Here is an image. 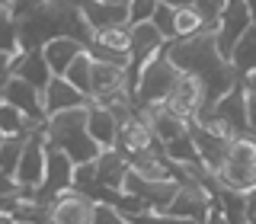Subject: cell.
Returning <instances> with one entry per match:
<instances>
[{"instance_id": "8", "label": "cell", "mask_w": 256, "mask_h": 224, "mask_svg": "<svg viewBox=\"0 0 256 224\" xmlns=\"http://www.w3.org/2000/svg\"><path fill=\"white\" fill-rule=\"evenodd\" d=\"M16 186L22 192H38L45 182V128L38 134L26 138V150L20 157V166L13 173Z\"/></svg>"}, {"instance_id": "21", "label": "cell", "mask_w": 256, "mask_h": 224, "mask_svg": "<svg viewBox=\"0 0 256 224\" xmlns=\"http://www.w3.org/2000/svg\"><path fill=\"white\" fill-rule=\"evenodd\" d=\"M164 157L170 160V164H176V166H186V164H202V160H198L196 144H192L189 128L180 134V138H173V141H166V144H164Z\"/></svg>"}, {"instance_id": "5", "label": "cell", "mask_w": 256, "mask_h": 224, "mask_svg": "<svg viewBox=\"0 0 256 224\" xmlns=\"http://www.w3.org/2000/svg\"><path fill=\"white\" fill-rule=\"evenodd\" d=\"M180 84V70L170 64L164 52L157 54L154 61L138 74V84H134V93H132V102L134 106H150V102H164L166 96L173 93V86Z\"/></svg>"}, {"instance_id": "39", "label": "cell", "mask_w": 256, "mask_h": 224, "mask_svg": "<svg viewBox=\"0 0 256 224\" xmlns=\"http://www.w3.org/2000/svg\"><path fill=\"white\" fill-rule=\"evenodd\" d=\"M20 198H22V192L20 196H0V214H13L16 205H20Z\"/></svg>"}, {"instance_id": "24", "label": "cell", "mask_w": 256, "mask_h": 224, "mask_svg": "<svg viewBox=\"0 0 256 224\" xmlns=\"http://www.w3.org/2000/svg\"><path fill=\"white\" fill-rule=\"evenodd\" d=\"M52 208L54 205L36 202V198H20V205L13 212V221L16 224H52Z\"/></svg>"}, {"instance_id": "40", "label": "cell", "mask_w": 256, "mask_h": 224, "mask_svg": "<svg viewBox=\"0 0 256 224\" xmlns=\"http://www.w3.org/2000/svg\"><path fill=\"white\" fill-rule=\"evenodd\" d=\"M10 68H13V58L0 54V80H10Z\"/></svg>"}, {"instance_id": "9", "label": "cell", "mask_w": 256, "mask_h": 224, "mask_svg": "<svg viewBox=\"0 0 256 224\" xmlns=\"http://www.w3.org/2000/svg\"><path fill=\"white\" fill-rule=\"evenodd\" d=\"M84 20L90 32H109V29H128V10H132V0H90V4H80Z\"/></svg>"}, {"instance_id": "12", "label": "cell", "mask_w": 256, "mask_h": 224, "mask_svg": "<svg viewBox=\"0 0 256 224\" xmlns=\"http://www.w3.org/2000/svg\"><path fill=\"white\" fill-rule=\"evenodd\" d=\"M212 116L221 125H228L234 132V138H250L246 134V90H244V84H237L230 93H224Z\"/></svg>"}, {"instance_id": "3", "label": "cell", "mask_w": 256, "mask_h": 224, "mask_svg": "<svg viewBox=\"0 0 256 224\" xmlns=\"http://www.w3.org/2000/svg\"><path fill=\"white\" fill-rule=\"evenodd\" d=\"M45 148H54L61 154H68L74 160V166L90 164V160L100 157V148L93 144L90 132H86V106L48 118L45 122Z\"/></svg>"}, {"instance_id": "45", "label": "cell", "mask_w": 256, "mask_h": 224, "mask_svg": "<svg viewBox=\"0 0 256 224\" xmlns=\"http://www.w3.org/2000/svg\"><path fill=\"white\" fill-rule=\"evenodd\" d=\"M0 141H4V138H0Z\"/></svg>"}, {"instance_id": "29", "label": "cell", "mask_w": 256, "mask_h": 224, "mask_svg": "<svg viewBox=\"0 0 256 224\" xmlns=\"http://www.w3.org/2000/svg\"><path fill=\"white\" fill-rule=\"evenodd\" d=\"M22 150H26V138H6V141H0V170L13 176L16 166H20Z\"/></svg>"}, {"instance_id": "13", "label": "cell", "mask_w": 256, "mask_h": 224, "mask_svg": "<svg viewBox=\"0 0 256 224\" xmlns=\"http://www.w3.org/2000/svg\"><path fill=\"white\" fill-rule=\"evenodd\" d=\"M93 208H96V202L80 196L77 189H70L54 198L52 224H93Z\"/></svg>"}, {"instance_id": "25", "label": "cell", "mask_w": 256, "mask_h": 224, "mask_svg": "<svg viewBox=\"0 0 256 224\" xmlns=\"http://www.w3.org/2000/svg\"><path fill=\"white\" fill-rule=\"evenodd\" d=\"M0 54H6V58L20 54V36H16L10 4H0Z\"/></svg>"}, {"instance_id": "41", "label": "cell", "mask_w": 256, "mask_h": 224, "mask_svg": "<svg viewBox=\"0 0 256 224\" xmlns=\"http://www.w3.org/2000/svg\"><path fill=\"white\" fill-rule=\"evenodd\" d=\"M205 224H228L224 221V214H221V208L218 205H212V212H208V221Z\"/></svg>"}, {"instance_id": "36", "label": "cell", "mask_w": 256, "mask_h": 224, "mask_svg": "<svg viewBox=\"0 0 256 224\" xmlns=\"http://www.w3.org/2000/svg\"><path fill=\"white\" fill-rule=\"evenodd\" d=\"M246 134L256 141V93H246Z\"/></svg>"}, {"instance_id": "44", "label": "cell", "mask_w": 256, "mask_h": 224, "mask_svg": "<svg viewBox=\"0 0 256 224\" xmlns=\"http://www.w3.org/2000/svg\"><path fill=\"white\" fill-rule=\"evenodd\" d=\"M4 84H6V80H0V102H4Z\"/></svg>"}, {"instance_id": "32", "label": "cell", "mask_w": 256, "mask_h": 224, "mask_svg": "<svg viewBox=\"0 0 256 224\" xmlns=\"http://www.w3.org/2000/svg\"><path fill=\"white\" fill-rule=\"evenodd\" d=\"M128 42H132V32L128 29H109V32H96L93 36V45L118 52V54H128Z\"/></svg>"}, {"instance_id": "7", "label": "cell", "mask_w": 256, "mask_h": 224, "mask_svg": "<svg viewBox=\"0 0 256 224\" xmlns=\"http://www.w3.org/2000/svg\"><path fill=\"white\" fill-rule=\"evenodd\" d=\"M250 26L253 22H250V13H246L244 0H228V4H224V13H221V22H218V29H214V48H218V54L228 64H230V54H234L237 42L246 36Z\"/></svg>"}, {"instance_id": "42", "label": "cell", "mask_w": 256, "mask_h": 224, "mask_svg": "<svg viewBox=\"0 0 256 224\" xmlns=\"http://www.w3.org/2000/svg\"><path fill=\"white\" fill-rule=\"evenodd\" d=\"M244 90H246V93H256V74H250V77L244 80Z\"/></svg>"}, {"instance_id": "14", "label": "cell", "mask_w": 256, "mask_h": 224, "mask_svg": "<svg viewBox=\"0 0 256 224\" xmlns=\"http://www.w3.org/2000/svg\"><path fill=\"white\" fill-rule=\"evenodd\" d=\"M42 102H45V118H52V116H61V112H70V109H84L90 100L80 96L64 77H52V84L42 93Z\"/></svg>"}, {"instance_id": "23", "label": "cell", "mask_w": 256, "mask_h": 224, "mask_svg": "<svg viewBox=\"0 0 256 224\" xmlns=\"http://www.w3.org/2000/svg\"><path fill=\"white\" fill-rule=\"evenodd\" d=\"M214 205L221 208L228 224H246V208H244V192H230V189H218Z\"/></svg>"}, {"instance_id": "10", "label": "cell", "mask_w": 256, "mask_h": 224, "mask_svg": "<svg viewBox=\"0 0 256 224\" xmlns=\"http://www.w3.org/2000/svg\"><path fill=\"white\" fill-rule=\"evenodd\" d=\"M4 102H6V106H13L22 118H32V122H48V118H45L42 93H38L36 86L22 84V80H16V77H10L4 84Z\"/></svg>"}, {"instance_id": "22", "label": "cell", "mask_w": 256, "mask_h": 224, "mask_svg": "<svg viewBox=\"0 0 256 224\" xmlns=\"http://www.w3.org/2000/svg\"><path fill=\"white\" fill-rule=\"evenodd\" d=\"M64 80H68L70 86L80 93V96H86L90 100V84H93V58L90 54H77L74 58V64L68 68V74H64Z\"/></svg>"}, {"instance_id": "20", "label": "cell", "mask_w": 256, "mask_h": 224, "mask_svg": "<svg viewBox=\"0 0 256 224\" xmlns=\"http://www.w3.org/2000/svg\"><path fill=\"white\" fill-rule=\"evenodd\" d=\"M230 68L240 80H246L250 74H256V26L246 29V36L237 42L234 54H230Z\"/></svg>"}, {"instance_id": "4", "label": "cell", "mask_w": 256, "mask_h": 224, "mask_svg": "<svg viewBox=\"0 0 256 224\" xmlns=\"http://www.w3.org/2000/svg\"><path fill=\"white\" fill-rule=\"evenodd\" d=\"M214 182H218L221 189H230V192L256 189V141H250V138L230 141L228 160H224V166L214 173Z\"/></svg>"}, {"instance_id": "11", "label": "cell", "mask_w": 256, "mask_h": 224, "mask_svg": "<svg viewBox=\"0 0 256 224\" xmlns=\"http://www.w3.org/2000/svg\"><path fill=\"white\" fill-rule=\"evenodd\" d=\"M116 150L132 160V157H138V154L164 150V144H160L154 138V132H150V128L144 125L138 116H134V118H128L125 125H118V144H116Z\"/></svg>"}, {"instance_id": "35", "label": "cell", "mask_w": 256, "mask_h": 224, "mask_svg": "<svg viewBox=\"0 0 256 224\" xmlns=\"http://www.w3.org/2000/svg\"><path fill=\"white\" fill-rule=\"evenodd\" d=\"M93 224H125V218L112 205H96L93 208Z\"/></svg>"}, {"instance_id": "33", "label": "cell", "mask_w": 256, "mask_h": 224, "mask_svg": "<svg viewBox=\"0 0 256 224\" xmlns=\"http://www.w3.org/2000/svg\"><path fill=\"white\" fill-rule=\"evenodd\" d=\"M154 10H157L154 0H132V10H128V29L150 22V20H154Z\"/></svg>"}, {"instance_id": "6", "label": "cell", "mask_w": 256, "mask_h": 224, "mask_svg": "<svg viewBox=\"0 0 256 224\" xmlns=\"http://www.w3.org/2000/svg\"><path fill=\"white\" fill-rule=\"evenodd\" d=\"M212 205H214V196L202 186V182H176V196H173V202L164 208V214L205 224Z\"/></svg>"}, {"instance_id": "2", "label": "cell", "mask_w": 256, "mask_h": 224, "mask_svg": "<svg viewBox=\"0 0 256 224\" xmlns=\"http://www.w3.org/2000/svg\"><path fill=\"white\" fill-rule=\"evenodd\" d=\"M16 36H20V52H42L54 38H74L84 48L93 45V32L84 20L80 4H10Z\"/></svg>"}, {"instance_id": "43", "label": "cell", "mask_w": 256, "mask_h": 224, "mask_svg": "<svg viewBox=\"0 0 256 224\" xmlns=\"http://www.w3.org/2000/svg\"><path fill=\"white\" fill-rule=\"evenodd\" d=\"M0 224H16V221H13V214H0Z\"/></svg>"}, {"instance_id": "15", "label": "cell", "mask_w": 256, "mask_h": 224, "mask_svg": "<svg viewBox=\"0 0 256 224\" xmlns=\"http://www.w3.org/2000/svg\"><path fill=\"white\" fill-rule=\"evenodd\" d=\"M10 77L22 80V84H29V86H36L38 93H45V86L52 84V70H48L42 52H20V54L13 58Z\"/></svg>"}, {"instance_id": "28", "label": "cell", "mask_w": 256, "mask_h": 224, "mask_svg": "<svg viewBox=\"0 0 256 224\" xmlns=\"http://www.w3.org/2000/svg\"><path fill=\"white\" fill-rule=\"evenodd\" d=\"M198 32H205V26L198 22L196 10L189 4H176V38H192Z\"/></svg>"}, {"instance_id": "27", "label": "cell", "mask_w": 256, "mask_h": 224, "mask_svg": "<svg viewBox=\"0 0 256 224\" xmlns=\"http://www.w3.org/2000/svg\"><path fill=\"white\" fill-rule=\"evenodd\" d=\"M150 26L160 32V38H164L166 45L176 42V4H157Z\"/></svg>"}, {"instance_id": "38", "label": "cell", "mask_w": 256, "mask_h": 224, "mask_svg": "<svg viewBox=\"0 0 256 224\" xmlns=\"http://www.w3.org/2000/svg\"><path fill=\"white\" fill-rule=\"evenodd\" d=\"M244 208H246V224H256V189L244 192Z\"/></svg>"}, {"instance_id": "26", "label": "cell", "mask_w": 256, "mask_h": 224, "mask_svg": "<svg viewBox=\"0 0 256 224\" xmlns=\"http://www.w3.org/2000/svg\"><path fill=\"white\" fill-rule=\"evenodd\" d=\"M0 138H29V125L13 106L0 102Z\"/></svg>"}, {"instance_id": "16", "label": "cell", "mask_w": 256, "mask_h": 224, "mask_svg": "<svg viewBox=\"0 0 256 224\" xmlns=\"http://www.w3.org/2000/svg\"><path fill=\"white\" fill-rule=\"evenodd\" d=\"M86 132H90L93 144L100 150H116L118 144V122L112 118L109 109L96 106V102H86Z\"/></svg>"}, {"instance_id": "34", "label": "cell", "mask_w": 256, "mask_h": 224, "mask_svg": "<svg viewBox=\"0 0 256 224\" xmlns=\"http://www.w3.org/2000/svg\"><path fill=\"white\" fill-rule=\"evenodd\" d=\"M93 182H96V160H90V164H80V166H74V189H77V192L90 189Z\"/></svg>"}, {"instance_id": "18", "label": "cell", "mask_w": 256, "mask_h": 224, "mask_svg": "<svg viewBox=\"0 0 256 224\" xmlns=\"http://www.w3.org/2000/svg\"><path fill=\"white\" fill-rule=\"evenodd\" d=\"M128 176V157L118 150H100L96 157V182L112 192H122V182Z\"/></svg>"}, {"instance_id": "19", "label": "cell", "mask_w": 256, "mask_h": 224, "mask_svg": "<svg viewBox=\"0 0 256 224\" xmlns=\"http://www.w3.org/2000/svg\"><path fill=\"white\" fill-rule=\"evenodd\" d=\"M86 48L74 42V38H54V42H48L42 48V58L48 64V70H52V77H64L68 74V68L74 64L77 54H84Z\"/></svg>"}, {"instance_id": "37", "label": "cell", "mask_w": 256, "mask_h": 224, "mask_svg": "<svg viewBox=\"0 0 256 224\" xmlns=\"http://www.w3.org/2000/svg\"><path fill=\"white\" fill-rule=\"evenodd\" d=\"M0 196H20V186H16V180L10 173L0 170Z\"/></svg>"}, {"instance_id": "30", "label": "cell", "mask_w": 256, "mask_h": 224, "mask_svg": "<svg viewBox=\"0 0 256 224\" xmlns=\"http://www.w3.org/2000/svg\"><path fill=\"white\" fill-rule=\"evenodd\" d=\"M186 122H180V118H173L170 112H164V116H157L154 118V125H150V132H154V138L160 144H166V141H173V138H180L182 132H186Z\"/></svg>"}, {"instance_id": "17", "label": "cell", "mask_w": 256, "mask_h": 224, "mask_svg": "<svg viewBox=\"0 0 256 224\" xmlns=\"http://www.w3.org/2000/svg\"><path fill=\"white\" fill-rule=\"evenodd\" d=\"M189 134H192V144H196V150H198V160H202V166L214 176V173L224 166V160H228L230 141H218V138H212V134H205L196 122H189Z\"/></svg>"}, {"instance_id": "1", "label": "cell", "mask_w": 256, "mask_h": 224, "mask_svg": "<svg viewBox=\"0 0 256 224\" xmlns=\"http://www.w3.org/2000/svg\"><path fill=\"white\" fill-rule=\"evenodd\" d=\"M164 54L170 58V64L180 74L196 77L198 84L205 86V102H202V109H198L196 122L208 118L224 93H230L237 84H244V80L234 74V68L218 54V48H214V32H198V36H192V38H176V42H170L164 48Z\"/></svg>"}, {"instance_id": "31", "label": "cell", "mask_w": 256, "mask_h": 224, "mask_svg": "<svg viewBox=\"0 0 256 224\" xmlns=\"http://www.w3.org/2000/svg\"><path fill=\"white\" fill-rule=\"evenodd\" d=\"M192 10H196L198 22L205 26V32H214L221 22V13H224V4H218V0H196V4H189Z\"/></svg>"}]
</instances>
